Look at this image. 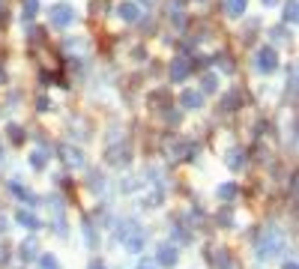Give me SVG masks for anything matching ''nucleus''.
Returning <instances> with one entry per match:
<instances>
[{
  "label": "nucleus",
  "mask_w": 299,
  "mask_h": 269,
  "mask_svg": "<svg viewBox=\"0 0 299 269\" xmlns=\"http://www.w3.org/2000/svg\"><path fill=\"white\" fill-rule=\"evenodd\" d=\"M284 269H296V263H287V266H284Z\"/></svg>",
  "instance_id": "19"
},
{
  "label": "nucleus",
  "mask_w": 299,
  "mask_h": 269,
  "mask_svg": "<svg viewBox=\"0 0 299 269\" xmlns=\"http://www.w3.org/2000/svg\"><path fill=\"white\" fill-rule=\"evenodd\" d=\"M254 69H258L261 75H269V72H275V69H278V54H275V48H272V45L258 48V54H254Z\"/></svg>",
  "instance_id": "2"
},
{
  "label": "nucleus",
  "mask_w": 299,
  "mask_h": 269,
  "mask_svg": "<svg viewBox=\"0 0 299 269\" xmlns=\"http://www.w3.org/2000/svg\"><path fill=\"white\" fill-rule=\"evenodd\" d=\"M236 102H239V93H231V96H225V102H222V111H231Z\"/></svg>",
  "instance_id": "14"
},
{
  "label": "nucleus",
  "mask_w": 299,
  "mask_h": 269,
  "mask_svg": "<svg viewBox=\"0 0 299 269\" xmlns=\"http://www.w3.org/2000/svg\"><path fill=\"white\" fill-rule=\"evenodd\" d=\"M189 72H192V63H189V60H183V57H177V60L170 63V72H167V75H170V81H177V84H180V81H186V75H189Z\"/></svg>",
  "instance_id": "3"
},
{
  "label": "nucleus",
  "mask_w": 299,
  "mask_h": 269,
  "mask_svg": "<svg viewBox=\"0 0 299 269\" xmlns=\"http://www.w3.org/2000/svg\"><path fill=\"white\" fill-rule=\"evenodd\" d=\"M245 6H248V0H225V12L231 18H242L245 15Z\"/></svg>",
  "instance_id": "6"
},
{
  "label": "nucleus",
  "mask_w": 299,
  "mask_h": 269,
  "mask_svg": "<svg viewBox=\"0 0 299 269\" xmlns=\"http://www.w3.org/2000/svg\"><path fill=\"white\" fill-rule=\"evenodd\" d=\"M233 192H236V186H222L219 189V198H233Z\"/></svg>",
  "instance_id": "15"
},
{
  "label": "nucleus",
  "mask_w": 299,
  "mask_h": 269,
  "mask_svg": "<svg viewBox=\"0 0 299 269\" xmlns=\"http://www.w3.org/2000/svg\"><path fill=\"white\" fill-rule=\"evenodd\" d=\"M261 3H264V6H275V3H278V0H261Z\"/></svg>",
  "instance_id": "18"
},
{
  "label": "nucleus",
  "mask_w": 299,
  "mask_h": 269,
  "mask_svg": "<svg viewBox=\"0 0 299 269\" xmlns=\"http://www.w3.org/2000/svg\"><path fill=\"white\" fill-rule=\"evenodd\" d=\"M159 263H165V266H174V263H177V254H174V248L162 245V251H159Z\"/></svg>",
  "instance_id": "10"
},
{
  "label": "nucleus",
  "mask_w": 299,
  "mask_h": 269,
  "mask_svg": "<svg viewBox=\"0 0 299 269\" xmlns=\"http://www.w3.org/2000/svg\"><path fill=\"white\" fill-rule=\"evenodd\" d=\"M117 15L123 18V21H138V15H141V9H138V3H132V0H123L120 6H117Z\"/></svg>",
  "instance_id": "4"
},
{
  "label": "nucleus",
  "mask_w": 299,
  "mask_h": 269,
  "mask_svg": "<svg viewBox=\"0 0 299 269\" xmlns=\"http://www.w3.org/2000/svg\"><path fill=\"white\" fill-rule=\"evenodd\" d=\"M216 90H219V75L216 72H206L200 78V93H216Z\"/></svg>",
  "instance_id": "7"
},
{
  "label": "nucleus",
  "mask_w": 299,
  "mask_h": 269,
  "mask_svg": "<svg viewBox=\"0 0 299 269\" xmlns=\"http://www.w3.org/2000/svg\"><path fill=\"white\" fill-rule=\"evenodd\" d=\"M228 165H231V168H239V165H242V153H231Z\"/></svg>",
  "instance_id": "16"
},
{
  "label": "nucleus",
  "mask_w": 299,
  "mask_h": 269,
  "mask_svg": "<svg viewBox=\"0 0 299 269\" xmlns=\"http://www.w3.org/2000/svg\"><path fill=\"white\" fill-rule=\"evenodd\" d=\"M42 269H57V260H54V257H45V260H42Z\"/></svg>",
  "instance_id": "17"
},
{
  "label": "nucleus",
  "mask_w": 299,
  "mask_h": 269,
  "mask_svg": "<svg viewBox=\"0 0 299 269\" xmlns=\"http://www.w3.org/2000/svg\"><path fill=\"white\" fill-rule=\"evenodd\" d=\"M269 36H272L275 42H290V30H284V24H281V27H272Z\"/></svg>",
  "instance_id": "11"
},
{
  "label": "nucleus",
  "mask_w": 299,
  "mask_h": 269,
  "mask_svg": "<svg viewBox=\"0 0 299 269\" xmlns=\"http://www.w3.org/2000/svg\"><path fill=\"white\" fill-rule=\"evenodd\" d=\"M63 156H66V162H72V165H81V153H78V150L63 147Z\"/></svg>",
  "instance_id": "12"
},
{
  "label": "nucleus",
  "mask_w": 299,
  "mask_h": 269,
  "mask_svg": "<svg viewBox=\"0 0 299 269\" xmlns=\"http://www.w3.org/2000/svg\"><path fill=\"white\" fill-rule=\"evenodd\" d=\"M48 21L54 27H72L78 21V12L69 3H54V6H48Z\"/></svg>",
  "instance_id": "1"
},
{
  "label": "nucleus",
  "mask_w": 299,
  "mask_h": 269,
  "mask_svg": "<svg viewBox=\"0 0 299 269\" xmlns=\"http://www.w3.org/2000/svg\"><path fill=\"white\" fill-rule=\"evenodd\" d=\"M21 9H24V18L33 21L36 12H39V0H21Z\"/></svg>",
  "instance_id": "9"
},
{
  "label": "nucleus",
  "mask_w": 299,
  "mask_h": 269,
  "mask_svg": "<svg viewBox=\"0 0 299 269\" xmlns=\"http://www.w3.org/2000/svg\"><path fill=\"white\" fill-rule=\"evenodd\" d=\"M180 102H183V108H200L203 105V93L200 90H183Z\"/></svg>",
  "instance_id": "5"
},
{
  "label": "nucleus",
  "mask_w": 299,
  "mask_h": 269,
  "mask_svg": "<svg viewBox=\"0 0 299 269\" xmlns=\"http://www.w3.org/2000/svg\"><path fill=\"white\" fill-rule=\"evenodd\" d=\"M36 111H39V114H48V111H51V99L39 96V99H36Z\"/></svg>",
  "instance_id": "13"
},
{
  "label": "nucleus",
  "mask_w": 299,
  "mask_h": 269,
  "mask_svg": "<svg viewBox=\"0 0 299 269\" xmlns=\"http://www.w3.org/2000/svg\"><path fill=\"white\" fill-rule=\"evenodd\" d=\"M284 24H296V18H299V0H287L284 3Z\"/></svg>",
  "instance_id": "8"
}]
</instances>
